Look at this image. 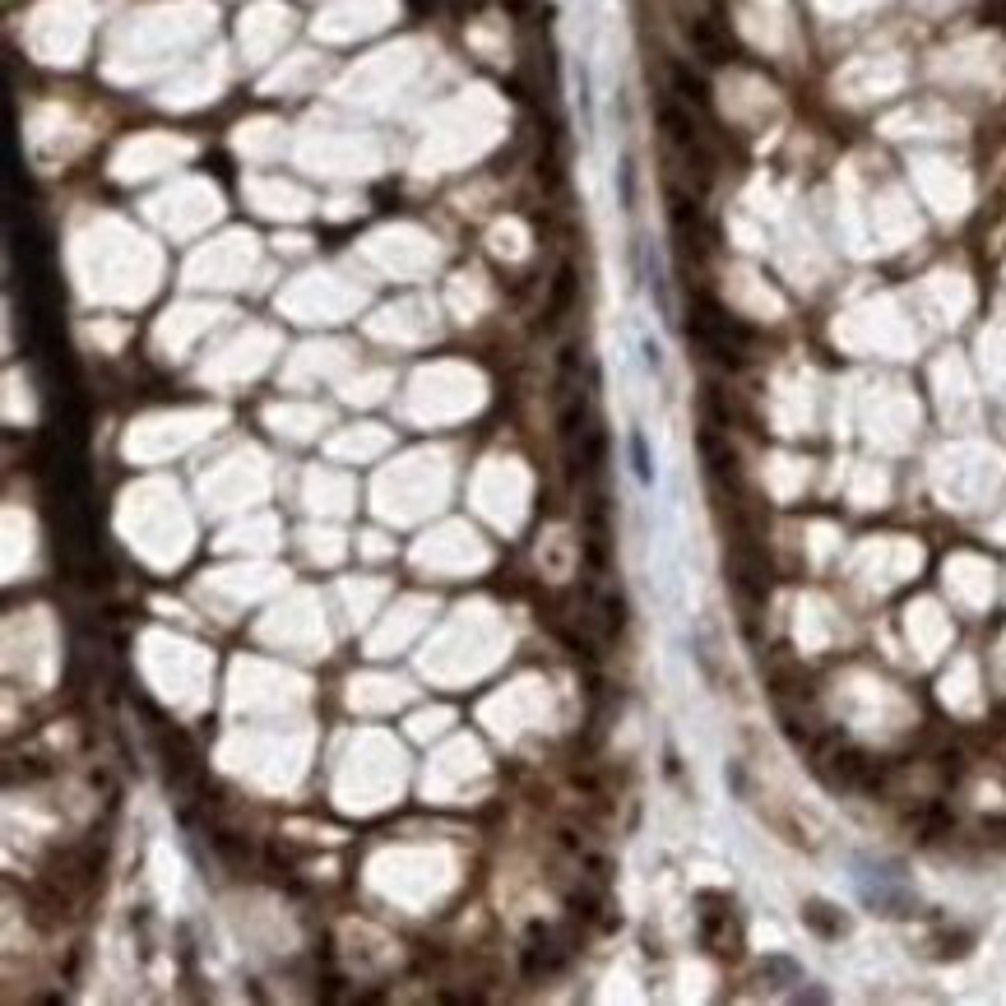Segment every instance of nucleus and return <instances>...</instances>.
<instances>
[{
    "label": "nucleus",
    "mask_w": 1006,
    "mask_h": 1006,
    "mask_svg": "<svg viewBox=\"0 0 1006 1006\" xmlns=\"http://www.w3.org/2000/svg\"><path fill=\"white\" fill-rule=\"evenodd\" d=\"M668 88H672V94H678L682 102L696 107V112H705V117H710V107H715V102H710V84H705L691 65H682V61H668Z\"/></svg>",
    "instance_id": "20e7f679"
},
{
    "label": "nucleus",
    "mask_w": 1006,
    "mask_h": 1006,
    "mask_svg": "<svg viewBox=\"0 0 1006 1006\" xmlns=\"http://www.w3.org/2000/svg\"><path fill=\"white\" fill-rule=\"evenodd\" d=\"M687 38H691V47H696V57H705L710 65L738 61L734 33H728L719 20H710V14H691V20H687Z\"/></svg>",
    "instance_id": "7ed1b4c3"
},
{
    "label": "nucleus",
    "mask_w": 1006,
    "mask_h": 1006,
    "mask_svg": "<svg viewBox=\"0 0 1006 1006\" xmlns=\"http://www.w3.org/2000/svg\"><path fill=\"white\" fill-rule=\"evenodd\" d=\"M802 923L816 928L821 937H839V932H845V919H839L831 905H821V900H808V909H802Z\"/></svg>",
    "instance_id": "39448f33"
},
{
    "label": "nucleus",
    "mask_w": 1006,
    "mask_h": 1006,
    "mask_svg": "<svg viewBox=\"0 0 1006 1006\" xmlns=\"http://www.w3.org/2000/svg\"><path fill=\"white\" fill-rule=\"evenodd\" d=\"M715 909H701V942L710 946V956L719 960H734L742 956V923L734 913V900L728 895H710Z\"/></svg>",
    "instance_id": "f03ea898"
},
{
    "label": "nucleus",
    "mask_w": 1006,
    "mask_h": 1006,
    "mask_svg": "<svg viewBox=\"0 0 1006 1006\" xmlns=\"http://www.w3.org/2000/svg\"><path fill=\"white\" fill-rule=\"evenodd\" d=\"M571 302H575V274L561 269L557 283H553V306H547V325H557L566 311H571Z\"/></svg>",
    "instance_id": "423d86ee"
},
{
    "label": "nucleus",
    "mask_w": 1006,
    "mask_h": 1006,
    "mask_svg": "<svg viewBox=\"0 0 1006 1006\" xmlns=\"http://www.w3.org/2000/svg\"><path fill=\"white\" fill-rule=\"evenodd\" d=\"M687 329L710 357L724 362V367H747V357L756 349V329L747 320H738L734 311L724 302H715L710 292H696V298H691Z\"/></svg>",
    "instance_id": "f257e3e1"
},
{
    "label": "nucleus",
    "mask_w": 1006,
    "mask_h": 1006,
    "mask_svg": "<svg viewBox=\"0 0 1006 1006\" xmlns=\"http://www.w3.org/2000/svg\"><path fill=\"white\" fill-rule=\"evenodd\" d=\"M631 460H635V473H640V483H650L654 478V469H650V450H645V436H631Z\"/></svg>",
    "instance_id": "0eeeda50"
}]
</instances>
